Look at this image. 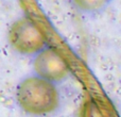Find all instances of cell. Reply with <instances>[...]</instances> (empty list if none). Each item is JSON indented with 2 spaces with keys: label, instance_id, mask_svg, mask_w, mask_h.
Listing matches in <instances>:
<instances>
[{
  "label": "cell",
  "instance_id": "1",
  "mask_svg": "<svg viewBox=\"0 0 121 117\" xmlns=\"http://www.w3.org/2000/svg\"><path fill=\"white\" fill-rule=\"evenodd\" d=\"M15 102L30 117H52L62 109L63 97L57 84L30 73L16 85Z\"/></svg>",
  "mask_w": 121,
  "mask_h": 117
},
{
  "label": "cell",
  "instance_id": "2",
  "mask_svg": "<svg viewBox=\"0 0 121 117\" xmlns=\"http://www.w3.org/2000/svg\"><path fill=\"white\" fill-rule=\"evenodd\" d=\"M6 42L13 52L31 58L50 46L44 33L27 15H21L11 22L6 31Z\"/></svg>",
  "mask_w": 121,
  "mask_h": 117
},
{
  "label": "cell",
  "instance_id": "3",
  "mask_svg": "<svg viewBox=\"0 0 121 117\" xmlns=\"http://www.w3.org/2000/svg\"><path fill=\"white\" fill-rule=\"evenodd\" d=\"M32 70L38 77L57 85L66 81L71 73L66 60L51 46L32 58Z\"/></svg>",
  "mask_w": 121,
  "mask_h": 117
},
{
  "label": "cell",
  "instance_id": "4",
  "mask_svg": "<svg viewBox=\"0 0 121 117\" xmlns=\"http://www.w3.org/2000/svg\"><path fill=\"white\" fill-rule=\"evenodd\" d=\"M114 0H69L72 9L80 15L94 17L104 13Z\"/></svg>",
  "mask_w": 121,
  "mask_h": 117
}]
</instances>
